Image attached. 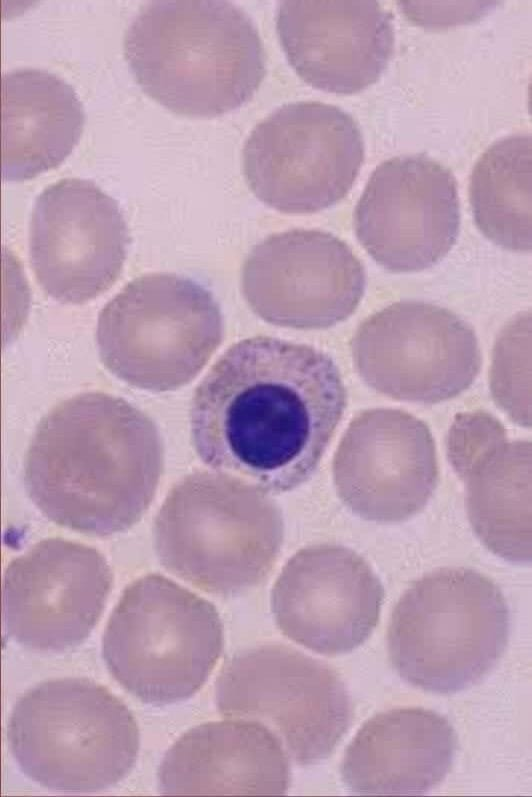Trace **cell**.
<instances>
[{
    "label": "cell",
    "instance_id": "cell-12",
    "mask_svg": "<svg viewBox=\"0 0 532 797\" xmlns=\"http://www.w3.org/2000/svg\"><path fill=\"white\" fill-rule=\"evenodd\" d=\"M129 241L118 203L93 181L60 179L35 201L30 263L40 287L60 303L84 304L110 289Z\"/></svg>",
    "mask_w": 532,
    "mask_h": 797
},
{
    "label": "cell",
    "instance_id": "cell-8",
    "mask_svg": "<svg viewBox=\"0 0 532 797\" xmlns=\"http://www.w3.org/2000/svg\"><path fill=\"white\" fill-rule=\"evenodd\" d=\"M222 338L223 319L213 295L172 273L145 274L126 284L103 307L96 329L104 366L151 392L190 383Z\"/></svg>",
    "mask_w": 532,
    "mask_h": 797
},
{
    "label": "cell",
    "instance_id": "cell-23",
    "mask_svg": "<svg viewBox=\"0 0 532 797\" xmlns=\"http://www.w3.org/2000/svg\"><path fill=\"white\" fill-rule=\"evenodd\" d=\"M531 135H510L489 146L475 163L469 201L479 230L498 246L529 252L531 228Z\"/></svg>",
    "mask_w": 532,
    "mask_h": 797
},
{
    "label": "cell",
    "instance_id": "cell-18",
    "mask_svg": "<svg viewBox=\"0 0 532 797\" xmlns=\"http://www.w3.org/2000/svg\"><path fill=\"white\" fill-rule=\"evenodd\" d=\"M276 30L298 76L335 94L377 82L394 52L393 17L374 0L281 1Z\"/></svg>",
    "mask_w": 532,
    "mask_h": 797
},
{
    "label": "cell",
    "instance_id": "cell-10",
    "mask_svg": "<svg viewBox=\"0 0 532 797\" xmlns=\"http://www.w3.org/2000/svg\"><path fill=\"white\" fill-rule=\"evenodd\" d=\"M364 160L355 120L321 102L286 104L257 124L243 147L249 188L287 214L329 208L351 190Z\"/></svg>",
    "mask_w": 532,
    "mask_h": 797
},
{
    "label": "cell",
    "instance_id": "cell-16",
    "mask_svg": "<svg viewBox=\"0 0 532 797\" xmlns=\"http://www.w3.org/2000/svg\"><path fill=\"white\" fill-rule=\"evenodd\" d=\"M332 473L339 498L356 515L378 523L405 521L436 488L435 442L428 426L405 411L366 410L345 430Z\"/></svg>",
    "mask_w": 532,
    "mask_h": 797
},
{
    "label": "cell",
    "instance_id": "cell-15",
    "mask_svg": "<svg viewBox=\"0 0 532 797\" xmlns=\"http://www.w3.org/2000/svg\"><path fill=\"white\" fill-rule=\"evenodd\" d=\"M112 583L111 568L97 549L62 538L41 540L4 572L5 631L36 651L76 647L100 619Z\"/></svg>",
    "mask_w": 532,
    "mask_h": 797
},
{
    "label": "cell",
    "instance_id": "cell-20",
    "mask_svg": "<svg viewBox=\"0 0 532 797\" xmlns=\"http://www.w3.org/2000/svg\"><path fill=\"white\" fill-rule=\"evenodd\" d=\"M458 737L443 715L422 707L375 714L348 745L340 767L347 788L360 795H422L447 777Z\"/></svg>",
    "mask_w": 532,
    "mask_h": 797
},
{
    "label": "cell",
    "instance_id": "cell-3",
    "mask_svg": "<svg viewBox=\"0 0 532 797\" xmlns=\"http://www.w3.org/2000/svg\"><path fill=\"white\" fill-rule=\"evenodd\" d=\"M123 49L143 92L188 117L241 107L266 74L256 26L229 1H149L129 24Z\"/></svg>",
    "mask_w": 532,
    "mask_h": 797
},
{
    "label": "cell",
    "instance_id": "cell-11",
    "mask_svg": "<svg viewBox=\"0 0 532 797\" xmlns=\"http://www.w3.org/2000/svg\"><path fill=\"white\" fill-rule=\"evenodd\" d=\"M351 352L372 389L421 404L458 396L482 364L473 328L452 311L422 301L396 302L369 316L356 330Z\"/></svg>",
    "mask_w": 532,
    "mask_h": 797
},
{
    "label": "cell",
    "instance_id": "cell-2",
    "mask_svg": "<svg viewBox=\"0 0 532 797\" xmlns=\"http://www.w3.org/2000/svg\"><path fill=\"white\" fill-rule=\"evenodd\" d=\"M163 461L161 436L148 415L120 397L86 392L40 420L26 452L24 482L47 519L106 537L143 517Z\"/></svg>",
    "mask_w": 532,
    "mask_h": 797
},
{
    "label": "cell",
    "instance_id": "cell-22",
    "mask_svg": "<svg viewBox=\"0 0 532 797\" xmlns=\"http://www.w3.org/2000/svg\"><path fill=\"white\" fill-rule=\"evenodd\" d=\"M458 475L472 528L494 554L531 561V442L498 440Z\"/></svg>",
    "mask_w": 532,
    "mask_h": 797
},
{
    "label": "cell",
    "instance_id": "cell-7",
    "mask_svg": "<svg viewBox=\"0 0 532 797\" xmlns=\"http://www.w3.org/2000/svg\"><path fill=\"white\" fill-rule=\"evenodd\" d=\"M223 646L215 606L159 574L144 575L124 589L102 637L110 674L152 705L180 702L197 693Z\"/></svg>",
    "mask_w": 532,
    "mask_h": 797
},
{
    "label": "cell",
    "instance_id": "cell-25",
    "mask_svg": "<svg viewBox=\"0 0 532 797\" xmlns=\"http://www.w3.org/2000/svg\"><path fill=\"white\" fill-rule=\"evenodd\" d=\"M506 438L502 424L484 411L458 414L447 436V453L457 474L476 456Z\"/></svg>",
    "mask_w": 532,
    "mask_h": 797
},
{
    "label": "cell",
    "instance_id": "cell-13",
    "mask_svg": "<svg viewBox=\"0 0 532 797\" xmlns=\"http://www.w3.org/2000/svg\"><path fill=\"white\" fill-rule=\"evenodd\" d=\"M366 286L363 264L331 233L293 229L256 244L241 274L252 311L281 327L325 329L349 318Z\"/></svg>",
    "mask_w": 532,
    "mask_h": 797
},
{
    "label": "cell",
    "instance_id": "cell-19",
    "mask_svg": "<svg viewBox=\"0 0 532 797\" xmlns=\"http://www.w3.org/2000/svg\"><path fill=\"white\" fill-rule=\"evenodd\" d=\"M163 795H283L290 785L287 756L261 722H207L184 733L164 755Z\"/></svg>",
    "mask_w": 532,
    "mask_h": 797
},
{
    "label": "cell",
    "instance_id": "cell-24",
    "mask_svg": "<svg viewBox=\"0 0 532 797\" xmlns=\"http://www.w3.org/2000/svg\"><path fill=\"white\" fill-rule=\"evenodd\" d=\"M496 404L516 423L531 426V312L516 314L495 341L489 373Z\"/></svg>",
    "mask_w": 532,
    "mask_h": 797
},
{
    "label": "cell",
    "instance_id": "cell-14",
    "mask_svg": "<svg viewBox=\"0 0 532 797\" xmlns=\"http://www.w3.org/2000/svg\"><path fill=\"white\" fill-rule=\"evenodd\" d=\"M460 203L453 173L422 154L395 156L371 173L354 212L366 252L394 273L428 269L452 249Z\"/></svg>",
    "mask_w": 532,
    "mask_h": 797
},
{
    "label": "cell",
    "instance_id": "cell-1",
    "mask_svg": "<svg viewBox=\"0 0 532 797\" xmlns=\"http://www.w3.org/2000/svg\"><path fill=\"white\" fill-rule=\"evenodd\" d=\"M345 408V385L327 353L251 337L229 347L197 386L192 443L209 467L284 493L312 476Z\"/></svg>",
    "mask_w": 532,
    "mask_h": 797
},
{
    "label": "cell",
    "instance_id": "cell-5",
    "mask_svg": "<svg viewBox=\"0 0 532 797\" xmlns=\"http://www.w3.org/2000/svg\"><path fill=\"white\" fill-rule=\"evenodd\" d=\"M510 612L498 585L464 567L425 574L406 589L388 625L390 662L422 690L454 694L478 684L498 664Z\"/></svg>",
    "mask_w": 532,
    "mask_h": 797
},
{
    "label": "cell",
    "instance_id": "cell-6",
    "mask_svg": "<svg viewBox=\"0 0 532 797\" xmlns=\"http://www.w3.org/2000/svg\"><path fill=\"white\" fill-rule=\"evenodd\" d=\"M7 740L20 770L54 791L108 789L136 763L139 730L128 707L86 678L42 682L15 703Z\"/></svg>",
    "mask_w": 532,
    "mask_h": 797
},
{
    "label": "cell",
    "instance_id": "cell-4",
    "mask_svg": "<svg viewBox=\"0 0 532 797\" xmlns=\"http://www.w3.org/2000/svg\"><path fill=\"white\" fill-rule=\"evenodd\" d=\"M279 507L264 489L223 471H195L167 494L154 522L166 570L207 593L230 596L260 584L283 543Z\"/></svg>",
    "mask_w": 532,
    "mask_h": 797
},
{
    "label": "cell",
    "instance_id": "cell-9",
    "mask_svg": "<svg viewBox=\"0 0 532 797\" xmlns=\"http://www.w3.org/2000/svg\"><path fill=\"white\" fill-rule=\"evenodd\" d=\"M215 701L225 717L259 720L274 729L299 766L327 759L353 717L349 693L334 669L277 644L233 655L217 678Z\"/></svg>",
    "mask_w": 532,
    "mask_h": 797
},
{
    "label": "cell",
    "instance_id": "cell-17",
    "mask_svg": "<svg viewBox=\"0 0 532 797\" xmlns=\"http://www.w3.org/2000/svg\"><path fill=\"white\" fill-rule=\"evenodd\" d=\"M384 588L368 562L344 546L317 544L296 552L271 591L281 632L316 653L338 656L376 628Z\"/></svg>",
    "mask_w": 532,
    "mask_h": 797
},
{
    "label": "cell",
    "instance_id": "cell-21",
    "mask_svg": "<svg viewBox=\"0 0 532 797\" xmlns=\"http://www.w3.org/2000/svg\"><path fill=\"white\" fill-rule=\"evenodd\" d=\"M83 106L71 85L45 70L1 77V176L25 181L58 167L78 143Z\"/></svg>",
    "mask_w": 532,
    "mask_h": 797
}]
</instances>
